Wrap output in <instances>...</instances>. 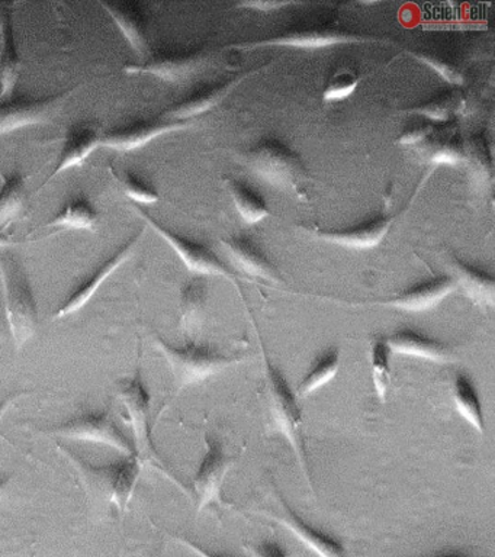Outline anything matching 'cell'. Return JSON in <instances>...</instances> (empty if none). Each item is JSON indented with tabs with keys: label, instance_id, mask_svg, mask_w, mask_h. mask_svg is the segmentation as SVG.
Instances as JSON below:
<instances>
[{
	"label": "cell",
	"instance_id": "cell-41",
	"mask_svg": "<svg viewBox=\"0 0 495 557\" xmlns=\"http://www.w3.org/2000/svg\"><path fill=\"white\" fill-rule=\"evenodd\" d=\"M23 395L24 392H18V394L11 395L10 398H7L3 400V403H0V421H2L3 416H5V413L10 411V409L14 407V405L18 403L21 398H23ZM0 437L5 438L8 442V438L2 433H0Z\"/></svg>",
	"mask_w": 495,
	"mask_h": 557
},
{
	"label": "cell",
	"instance_id": "cell-24",
	"mask_svg": "<svg viewBox=\"0 0 495 557\" xmlns=\"http://www.w3.org/2000/svg\"><path fill=\"white\" fill-rule=\"evenodd\" d=\"M393 225V218L376 216L345 230H319L317 235L325 242L349 248H371L378 246Z\"/></svg>",
	"mask_w": 495,
	"mask_h": 557
},
{
	"label": "cell",
	"instance_id": "cell-33",
	"mask_svg": "<svg viewBox=\"0 0 495 557\" xmlns=\"http://www.w3.org/2000/svg\"><path fill=\"white\" fill-rule=\"evenodd\" d=\"M462 95L458 90L442 91L428 102L419 104V107L411 108L410 112L417 113L425 117L428 121L442 122L449 120V116L454 115L456 111L462 104Z\"/></svg>",
	"mask_w": 495,
	"mask_h": 557
},
{
	"label": "cell",
	"instance_id": "cell-34",
	"mask_svg": "<svg viewBox=\"0 0 495 557\" xmlns=\"http://www.w3.org/2000/svg\"><path fill=\"white\" fill-rule=\"evenodd\" d=\"M359 82L358 73L347 69L337 70L325 86L323 99L325 102H337V100L349 98L359 86Z\"/></svg>",
	"mask_w": 495,
	"mask_h": 557
},
{
	"label": "cell",
	"instance_id": "cell-38",
	"mask_svg": "<svg viewBox=\"0 0 495 557\" xmlns=\"http://www.w3.org/2000/svg\"><path fill=\"white\" fill-rule=\"evenodd\" d=\"M433 129L434 125L432 121L425 120L414 122V124L407 126L398 141L407 144V146H411V144H419L424 141V139H428L430 135L433 134Z\"/></svg>",
	"mask_w": 495,
	"mask_h": 557
},
{
	"label": "cell",
	"instance_id": "cell-35",
	"mask_svg": "<svg viewBox=\"0 0 495 557\" xmlns=\"http://www.w3.org/2000/svg\"><path fill=\"white\" fill-rule=\"evenodd\" d=\"M465 160L469 161L477 173L484 174V176H490L493 172V156H491V148L485 143V138H473L465 146Z\"/></svg>",
	"mask_w": 495,
	"mask_h": 557
},
{
	"label": "cell",
	"instance_id": "cell-29",
	"mask_svg": "<svg viewBox=\"0 0 495 557\" xmlns=\"http://www.w3.org/2000/svg\"><path fill=\"white\" fill-rule=\"evenodd\" d=\"M227 189L238 213L247 224H258L271 215L267 200L247 183L237 181V178H227Z\"/></svg>",
	"mask_w": 495,
	"mask_h": 557
},
{
	"label": "cell",
	"instance_id": "cell-43",
	"mask_svg": "<svg viewBox=\"0 0 495 557\" xmlns=\"http://www.w3.org/2000/svg\"><path fill=\"white\" fill-rule=\"evenodd\" d=\"M428 557H482V556H475V555H471V553L456 550V552L437 553V555L428 556Z\"/></svg>",
	"mask_w": 495,
	"mask_h": 557
},
{
	"label": "cell",
	"instance_id": "cell-23",
	"mask_svg": "<svg viewBox=\"0 0 495 557\" xmlns=\"http://www.w3.org/2000/svg\"><path fill=\"white\" fill-rule=\"evenodd\" d=\"M363 41L358 35L346 33V30L337 28H301L288 30L273 37L271 39H264V41L253 42L250 46H282V47H297V48H320L334 46V44L341 42H355Z\"/></svg>",
	"mask_w": 495,
	"mask_h": 557
},
{
	"label": "cell",
	"instance_id": "cell-9",
	"mask_svg": "<svg viewBox=\"0 0 495 557\" xmlns=\"http://www.w3.org/2000/svg\"><path fill=\"white\" fill-rule=\"evenodd\" d=\"M132 205L134 211L140 215L141 220L146 221L175 250L189 272L198 274V276H224L234 281L236 276H234L232 270L210 248L175 233V231L168 228L162 222L156 220L145 208Z\"/></svg>",
	"mask_w": 495,
	"mask_h": 557
},
{
	"label": "cell",
	"instance_id": "cell-10",
	"mask_svg": "<svg viewBox=\"0 0 495 557\" xmlns=\"http://www.w3.org/2000/svg\"><path fill=\"white\" fill-rule=\"evenodd\" d=\"M141 237V231H137L123 246L116 248L108 259L99 263L92 272L86 274L84 281H82L79 285L67 295L63 304L55 309L53 320H64V318L71 317L73 313L79 312L82 308H85L86 305L89 304V300L94 298V295L97 294L99 287H101L121 265L132 259Z\"/></svg>",
	"mask_w": 495,
	"mask_h": 557
},
{
	"label": "cell",
	"instance_id": "cell-2",
	"mask_svg": "<svg viewBox=\"0 0 495 557\" xmlns=\"http://www.w3.org/2000/svg\"><path fill=\"white\" fill-rule=\"evenodd\" d=\"M263 363L264 392H267L269 413H271L273 425L288 440L308 485L314 491L311 482L310 463H308L306 440H304L302 412L299 408L298 396L269 357L263 356Z\"/></svg>",
	"mask_w": 495,
	"mask_h": 557
},
{
	"label": "cell",
	"instance_id": "cell-5",
	"mask_svg": "<svg viewBox=\"0 0 495 557\" xmlns=\"http://www.w3.org/2000/svg\"><path fill=\"white\" fill-rule=\"evenodd\" d=\"M59 448L76 465L84 476L95 483V487H98L111 504H114L120 511H127L143 470L137 456H124L123 459L111 461V463L97 466L67 448Z\"/></svg>",
	"mask_w": 495,
	"mask_h": 557
},
{
	"label": "cell",
	"instance_id": "cell-14",
	"mask_svg": "<svg viewBox=\"0 0 495 557\" xmlns=\"http://www.w3.org/2000/svg\"><path fill=\"white\" fill-rule=\"evenodd\" d=\"M206 61V54L199 50L166 51L159 54H149L140 63L124 65L128 74H150L166 82H182L190 74L197 72Z\"/></svg>",
	"mask_w": 495,
	"mask_h": 557
},
{
	"label": "cell",
	"instance_id": "cell-45",
	"mask_svg": "<svg viewBox=\"0 0 495 557\" xmlns=\"http://www.w3.org/2000/svg\"><path fill=\"white\" fill-rule=\"evenodd\" d=\"M12 246V238L11 235H8L3 233L2 230H0V248H7Z\"/></svg>",
	"mask_w": 495,
	"mask_h": 557
},
{
	"label": "cell",
	"instance_id": "cell-6",
	"mask_svg": "<svg viewBox=\"0 0 495 557\" xmlns=\"http://www.w3.org/2000/svg\"><path fill=\"white\" fill-rule=\"evenodd\" d=\"M42 433L73 442L103 444L123 453L124 456H137L133 438L124 433L110 409L82 412L71 420L42 430Z\"/></svg>",
	"mask_w": 495,
	"mask_h": 557
},
{
	"label": "cell",
	"instance_id": "cell-18",
	"mask_svg": "<svg viewBox=\"0 0 495 557\" xmlns=\"http://www.w3.org/2000/svg\"><path fill=\"white\" fill-rule=\"evenodd\" d=\"M385 338L391 352L397 355L417 357L433 363H450L455 359L454 352L445 343L416 330L399 329Z\"/></svg>",
	"mask_w": 495,
	"mask_h": 557
},
{
	"label": "cell",
	"instance_id": "cell-32",
	"mask_svg": "<svg viewBox=\"0 0 495 557\" xmlns=\"http://www.w3.org/2000/svg\"><path fill=\"white\" fill-rule=\"evenodd\" d=\"M110 172L114 176L116 183H120L121 189L124 190L125 196L132 199L134 205H150L156 203L159 200V191L154 189L150 183H147L145 178L137 176L132 170L115 169L114 165H110Z\"/></svg>",
	"mask_w": 495,
	"mask_h": 557
},
{
	"label": "cell",
	"instance_id": "cell-26",
	"mask_svg": "<svg viewBox=\"0 0 495 557\" xmlns=\"http://www.w3.org/2000/svg\"><path fill=\"white\" fill-rule=\"evenodd\" d=\"M28 174L20 169L2 173L0 183V230H7L24 211Z\"/></svg>",
	"mask_w": 495,
	"mask_h": 557
},
{
	"label": "cell",
	"instance_id": "cell-21",
	"mask_svg": "<svg viewBox=\"0 0 495 557\" xmlns=\"http://www.w3.org/2000/svg\"><path fill=\"white\" fill-rule=\"evenodd\" d=\"M454 290H456L454 278L450 276H438L401 292V294L391 298L386 305L399 309V311L424 312L436 307Z\"/></svg>",
	"mask_w": 495,
	"mask_h": 557
},
{
	"label": "cell",
	"instance_id": "cell-25",
	"mask_svg": "<svg viewBox=\"0 0 495 557\" xmlns=\"http://www.w3.org/2000/svg\"><path fill=\"white\" fill-rule=\"evenodd\" d=\"M447 265H449L450 277L454 278L456 287L459 286L472 302L481 305V307H494L495 282L491 274L473 268L462 260L455 259V257L449 260Z\"/></svg>",
	"mask_w": 495,
	"mask_h": 557
},
{
	"label": "cell",
	"instance_id": "cell-12",
	"mask_svg": "<svg viewBox=\"0 0 495 557\" xmlns=\"http://www.w3.org/2000/svg\"><path fill=\"white\" fill-rule=\"evenodd\" d=\"M190 121H176L166 116L150 117L114 126L102 133L101 147L120 152H132L147 146L162 135L188 128Z\"/></svg>",
	"mask_w": 495,
	"mask_h": 557
},
{
	"label": "cell",
	"instance_id": "cell-16",
	"mask_svg": "<svg viewBox=\"0 0 495 557\" xmlns=\"http://www.w3.org/2000/svg\"><path fill=\"white\" fill-rule=\"evenodd\" d=\"M108 15L119 26L121 34L132 50L145 60L150 54L149 38H147V20L140 3L134 2H101Z\"/></svg>",
	"mask_w": 495,
	"mask_h": 557
},
{
	"label": "cell",
	"instance_id": "cell-19",
	"mask_svg": "<svg viewBox=\"0 0 495 557\" xmlns=\"http://www.w3.org/2000/svg\"><path fill=\"white\" fill-rule=\"evenodd\" d=\"M101 225V212L86 194L69 199L51 220L37 226L36 231H89L98 233Z\"/></svg>",
	"mask_w": 495,
	"mask_h": 557
},
{
	"label": "cell",
	"instance_id": "cell-17",
	"mask_svg": "<svg viewBox=\"0 0 495 557\" xmlns=\"http://www.w3.org/2000/svg\"><path fill=\"white\" fill-rule=\"evenodd\" d=\"M250 74H253V72L243 73L242 76L228 78V81L221 83H214V85L199 87L198 90L186 96L181 102L166 109L163 115L176 121H189L190 117L202 115V113L210 111V109L223 102L225 96H227L238 83H242L243 78L249 77Z\"/></svg>",
	"mask_w": 495,
	"mask_h": 557
},
{
	"label": "cell",
	"instance_id": "cell-36",
	"mask_svg": "<svg viewBox=\"0 0 495 557\" xmlns=\"http://www.w3.org/2000/svg\"><path fill=\"white\" fill-rule=\"evenodd\" d=\"M465 160V144L458 137H447L433 148L430 161L434 164H456Z\"/></svg>",
	"mask_w": 495,
	"mask_h": 557
},
{
	"label": "cell",
	"instance_id": "cell-42",
	"mask_svg": "<svg viewBox=\"0 0 495 557\" xmlns=\"http://www.w3.org/2000/svg\"><path fill=\"white\" fill-rule=\"evenodd\" d=\"M242 7H247L251 9H259V11L268 12L271 9H277L282 7H286V3L281 2H247L242 3Z\"/></svg>",
	"mask_w": 495,
	"mask_h": 557
},
{
	"label": "cell",
	"instance_id": "cell-22",
	"mask_svg": "<svg viewBox=\"0 0 495 557\" xmlns=\"http://www.w3.org/2000/svg\"><path fill=\"white\" fill-rule=\"evenodd\" d=\"M224 250L228 252L232 260L243 272L249 274V276L263 278L269 282H280V272L272 261L264 256V252L260 250L256 244L251 243L250 239L245 237H228L224 238L223 242Z\"/></svg>",
	"mask_w": 495,
	"mask_h": 557
},
{
	"label": "cell",
	"instance_id": "cell-30",
	"mask_svg": "<svg viewBox=\"0 0 495 557\" xmlns=\"http://www.w3.org/2000/svg\"><path fill=\"white\" fill-rule=\"evenodd\" d=\"M207 282L202 276L190 278L181 290V326L190 333L198 324L199 317L206 307Z\"/></svg>",
	"mask_w": 495,
	"mask_h": 557
},
{
	"label": "cell",
	"instance_id": "cell-1",
	"mask_svg": "<svg viewBox=\"0 0 495 557\" xmlns=\"http://www.w3.org/2000/svg\"><path fill=\"white\" fill-rule=\"evenodd\" d=\"M0 278L8 329L16 351H21L37 333L38 305L27 269L11 247L0 248Z\"/></svg>",
	"mask_w": 495,
	"mask_h": 557
},
{
	"label": "cell",
	"instance_id": "cell-40",
	"mask_svg": "<svg viewBox=\"0 0 495 557\" xmlns=\"http://www.w3.org/2000/svg\"><path fill=\"white\" fill-rule=\"evenodd\" d=\"M176 542H180L182 546L188 547L189 550L197 553L199 557H228L225 555H221L219 552H212L210 548L201 546V544L195 543L194 540L188 537H181V535H176Z\"/></svg>",
	"mask_w": 495,
	"mask_h": 557
},
{
	"label": "cell",
	"instance_id": "cell-15",
	"mask_svg": "<svg viewBox=\"0 0 495 557\" xmlns=\"http://www.w3.org/2000/svg\"><path fill=\"white\" fill-rule=\"evenodd\" d=\"M277 498H280L282 508H284V516L268 513L269 518L285 527L295 539L299 540L317 557H347L345 547L342 546L341 542H337L336 539L324 533V531L315 529L314 525L308 524L299 513L290 508L284 496L277 495Z\"/></svg>",
	"mask_w": 495,
	"mask_h": 557
},
{
	"label": "cell",
	"instance_id": "cell-44",
	"mask_svg": "<svg viewBox=\"0 0 495 557\" xmlns=\"http://www.w3.org/2000/svg\"><path fill=\"white\" fill-rule=\"evenodd\" d=\"M11 476L0 478V503H2L3 496H5L8 486H10Z\"/></svg>",
	"mask_w": 495,
	"mask_h": 557
},
{
	"label": "cell",
	"instance_id": "cell-37",
	"mask_svg": "<svg viewBox=\"0 0 495 557\" xmlns=\"http://www.w3.org/2000/svg\"><path fill=\"white\" fill-rule=\"evenodd\" d=\"M411 55L430 65V67H432L434 72L441 74L445 81L454 83V85H462V70H459L456 65L449 63V61L443 60L442 57L429 54V52H411Z\"/></svg>",
	"mask_w": 495,
	"mask_h": 557
},
{
	"label": "cell",
	"instance_id": "cell-27",
	"mask_svg": "<svg viewBox=\"0 0 495 557\" xmlns=\"http://www.w3.org/2000/svg\"><path fill=\"white\" fill-rule=\"evenodd\" d=\"M454 403L456 411L477 430L478 434L485 433L484 411L475 383L465 372H456L454 376Z\"/></svg>",
	"mask_w": 495,
	"mask_h": 557
},
{
	"label": "cell",
	"instance_id": "cell-13",
	"mask_svg": "<svg viewBox=\"0 0 495 557\" xmlns=\"http://www.w3.org/2000/svg\"><path fill=\"white\" fill-rule=\"evenodd\" d=\"M102 133L103 131L97 122H79V124L69 126L54 168L51 169L50 174H47L45 181L41 182L36 194H40L59 174L84 164L88 157L98 147H101Z\"/></svg>",
	"mask_w": 495,
	"mask_h": 557
},
{
	"label": "cell",
	"instance_id": "cell-7",
	"mask_svg": "<svg viewBox=\"0 0 495 557\" xmlns=\"http://www.w3.org/2000/svg\"><path fill=\"white\" fill-rule=\"evenodd\" d=\"M251 172L272 185L297 187L306 181V169L297 152L277 139L256 144L246 154Z\"/></svg>",
	"mask_w": 495,
	"mask_h": 557
},
{
	"label": "cell",
	"instance_id": "cell-8",
	"mask_svg": "<svg viewBox=\"0 0 495 557\" xmlns=\"http://www.w3.org/2000/svg\"><path fill=\"white\" fill-rule=\"evenodd\" d=\"M79 87L81 85H75L59 94L41 96V98L11 96L0 100V135L51 120Z\"/></svg>",
	"mask_w": 495,
	"mask_h": 557
},
{
	"label": "cell",
	"instance_id": "cell-4",
	"mask_svg": "<svg viewBox=\"0 0 495 557\" xmlns=\"http://www.w3.org/2000/svg\"><path fill=\"white\" fill-rule=\"evenodd\" d=\"M119 398L123 403L125 411H127L129 425H132L133 443L136 447L138 460L141 466H154L159 472L166 474L176 485L182 486L177 479L173 478L171 470L166 468L162 457H160L158 448L154 446L153 437L150 430V405L151 395L147 389L140 366L132 377L121 379L116 385ZM184 490V486H182Z\"/></svg>",
	"mask_w": 495,
	"mask_h": 557
},
{
	"label": "cell",
	"instance_id": "cell-20",
	"mask_svg": "<svg viewBox=\"0 0 495 557\" xmlns=\"http://www.w3.org/2000/svg\"><path fill=\"white\" fill-rule=\"evenodd\" d=\"M0 100L11 98L18 83L21 61L16 47L14 15L11 9L0 8Z\"/></svg>",
	"mask_w": 495,
	"mask_h": 557
},
{
	"label": "cell",
	"instance_id": "cell-11",
	"mask_svg": "<svg viewBox=\"0 0 495 557\" xmlns=\"http://www.w3.org/2000/svg\"><path fill=\"white\" fill-rule=\"evenodd\" d=\"M206 447L193 483L198 512L210 505L223 504L224 479L234 463V457L225 453L221 440L207 434Z\"/></svg>",
	"mask_w": 495,
	"mask_h": 557
},
{
	"label": "cell",
	"instance_id": "cell-31",
	"mask_svg": "<svg viewBox=\"0 0 495 557\" xmlns=\"http://www.w3.org/2000/svg\"><path fill=\"white\" fill-rule=\"evenodd\" d=\"M369 355H371L373 389H375L378 400L385 403L391 379V350L386 338L382 335L373 337Z\"/></svg>",
	"mask_w": 495,
	"mask_h": 557
},
{
	"label": "cell",
	"instance_id": "cell-39",
	"mask_svg": "<svg viewBox=\"0 0 495 557\" xmlns=\"http://www.w3.org/2000/svg\"><path fill=\"white\" fill-rule=\"evenodd\" d=\"M246 548L251 557H289L284 547L280 543L273 542V540L249 544Z\"/></svg>",
	"mask_w": 495,
	"mask_h": 557
},
{
	"label": "cell",
	"instance_id": "cell-28",
	"mask_svg": "<svg viewBox=\"0 0 495 557\" xmlns=\"http://www.w3.org/2000/svg\"><path fill=\"white\" fill-rule=\"evenodd\" d=\"M342 366V351L338 347H330L324 352H321L319 357L311 364L306 376L299 382L297 387L298 398H307L314 392L321 389V387L327 385L332 379L336 377L338 370Z\"/></svg>",
	"mask_w": 495,
	"mask_h": 557
},
{
	"label": "cell",
	"instance_id": "cell-3",
	"mask_svg": "<svg viewBox=\"0 0 495 557\" xmlns=\"http://www.w3.org/2000/svg\"><path fill=\"white\" fill-rule=\"evenodd\" d=\"M153 344L156 350L166 359L177 392L207 381L238 361L237 357L224 355L210 344L195 339L186 342L184 346H175L160 335H154Z\"/></svg>",
	"mask_w": 495,
	"mask_h": 557
}]
</instances>
